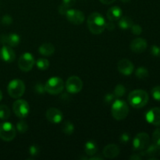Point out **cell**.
I'll return each instance as SVG.
<instances>
[{"mask_svg": "<svg viewBox=\"0 0 160 160\" xmlns=\"http://www.w3.org/2000/svg\"><path fill=\"white\" fill-rule=\"evenodd\" d=\"M2 23L3 25H6V26H9V25H11L12 23V18L10 15L9 14H6L2 17Z\"/></svg>", "mask_w": 160, "mask_h": 160, "instance_id": "32", "label": "cell"}, {"mask_svg": "<svg viewBox=\"0 0 160 160\" xmlns=\"http://www.w3.org/2000/svg\"><path fill=\"white\" fill-rule=\"evenodd\" d=\"M121 2H129L131 0H120Z\"/></svg>", "mask_w": 160, "mask_h": 160, "instance_id": "46", "label": "cell"}, {"mask_svg": "<svg viewBox=\"0 0 160 160\" xmlns=\"http://www.w3.org/2000/svg\"><path fill=\"white\" fill-rule=\"evenodd\" d=\"M20 36L15 33L9 34H2L0 36V43L2 45H8L10 47H16L20 44Z\"/></svg>", "mask_w": 160, "mask_h": 160, "instance_id": "13", "label": "cell"}, {"mask_svg": "<svg viewBox=\"0 0 160 160\" xmlns=\"http://www.w3.org/2000/svg\"><path fill=\"white\" fill-rule=\"evenodd\" d=\"M14 113L20 118H25L29 114L30 106L27 101L23 99H18L13 103L12 106Z\"/></svg>", "mask_w": 160, "mask_h": 160, "instance_id": "8", "label": "cell"}, {"mask_svg": "<svg viewBox=\"0 0 160 160\" xmlns=\"http://www.w3.org/2000/svg\"><path fill=\"white\" fill-rule=\"evenodd\" d=\"M90 159L91 160H94V159H100V160H102V159H102V157H99V156H96V157H93V156H92V157L90 158Z\"/></svg>", "mask_w": 160, "mask_h": 160, "instance_id": "44", "label": "cell"}, {"mask_svg": "<svg viewBox=\"0 0 160 160\" xmlns=\"http://www.w3.org/2000/svg\"><path fill=\"white\" fill-rule=\"evenodd\" d=\"M148 123L155 126H160V108L155 107L150 109L145 116Z\"/></svg>", "mask_w": 160, "mask_h": 160, "instance_id": "17", "label": "cell"}, {"mask_svg": "<svg viewBox=\"0 0 160 160\" xmlns=\"http://www.w3.org/2000/svg\"><path fill=\"white\" fill-rule=\"evenodd\" d=\"M136 77L141 80L145 79L148 77V70L143 67H141L137 69L135 73Z\"/></svg>", "mask_w": 160, "mask_h": 160, "instance_id": "26", "label": "cell"}, {"mask_svg": "<svg viewBox=\"0 0 160 160\" xmlns=\"http://www.w3.org/2000/svg\"><path fill=\"white\" fill-rule=\"evenodd\" d=\"M84 151L88 156H92L95 155V153L98 151V146H97L96 142L94 141H88L84 145Z\"/></svg>", "mask_w": 160, "mask_h": 160, "instance_id": "22", "label": "cell"}, {"mask_svg": "<svg viewBox=\"0 0 160 160\" xmlns=\"http://www.w3.org/2000/svg\"><path fill=\"white\" fill-rule=\"evenodd\" d=\"M130 159L141 160V159H142V157H141V156H139L138 155H133V156H131V157H130Z\"/></svg>", "mask_w": 160, "mask_h": 160, "instance_id": "43", "label": "cell"}, {"mask_svg": "<svg viewBox=\"0 0 160 160\" xmlns=\"http://www.w3.org/2000/svg\"><path fill=\"white\" fill-rule=\"evenodd\" d=\"M10 117V109L6 105H0V119L6 120Z\"/></svg>", "mask_w": 160, "mask_h": 160, "instance_id": "25", "label": "cell"}, {"mask_svg": "<svg viewBox=\"0 0 160 160\" xmlns=\"http://www.w3.org/2000/svg\"><path fill=\"white\" fill-rule=\"evenodd\" d=\"M9 96L13 98H20L24 94L25 84L20 79H14L9 83L7 87Z\"/></svg>", "mask_w": 160, "mask_h": 160, "instance_id": "5", "label": "cell"}, {"mask_svg": "<svg viewBox=\"0 0 160 160\" xmlns=\"http://www.w3.org/2000/svg\"><path fill=\"white\" fill-rule=\"evenodd\" d=\"M143 154L150 158H156L160 156V145L153 144L150 146H148L146 151Z\"/></svg>", "mask_w": 160, "mask_h": 160, "instance_id": "21", "label": "cell"}, {"mask_svg": "<svg viewBox=\"0 0 160 160\" xmlns=\"http://www.w3.org/2000/svg\"><path fill=\"white\" fill-rule=\"evenodd\" d=\"M29 152L30 154H31V156H36L39 154V152H40V148H39L38 146H37L36 145H31V146H30Z\"/></svg>", "mask_w": 160, "mask_h": 160, "instance_id": "33", "label": "cell"}, {"mask_svg": "<svg viewBox=\"0 0 160 160\" xmlns=\"http://www.w3.org/2000/svg\"><path fill=\"white\" fill-rule=\"evenodd\" d=\"M99 1L101 2L102 4L109 5V4H112V3H113L116 0H99Z\"/></svg>", "mask_w": 160, "mask_h": 160, "instance_id": "42", "label": "cell"}, {"mask_svg": "<svg viewBox=\"0 0 160 160\" xmlns=\"http://www.w3.org/2000/svg\"><path fill=\"white\" fill-rule=\"evenodd\" d=\"M134 24L132 19L129 17H121L120 19L119 20V27L121 28L122 30H128L132 27Z\"/></svg>", "mask_w": 160, "mask_h": 160, "instance_id": "23", "label": "cell"}, {"mask_svg": "<svg viewBox=\"0 0 160 160\" xmlns=\"http://www.w3.org/2000/svg\"><path fill=\"white\" fill-rule=\"evenodd\" d=\"M64 82L62 78L53 77L49 78L45 84V92L50 95H58L63 91Z\"/></svg>", "mask_w": 160, "mask_h": 160, "instance_id": "4", "label": "cell"}, {"mask_svg": "<svg viewBox=\"0 0 160 160\" xmlns=\"http://www.w3.org/2000/svg\"><path fill=\"white\" fill-rule=\"evenodd\" d=\"M148 100V94L145 90L142 89L132 91L128 96V102L130 105L135 109H141L146 106Z\"/></svg>", "mask_w": 160, "mask_h": 160, "instance_id": "2", "label": "cell"}, {"mask_svg": "<svg viewBox=\"0 0 160 160\" xmlns=\"http://www.w3.org/2000/svg\"><path fill=\"white\" fill-rule=\"evenodd\" d=\"M17 130L9 122L0 123V138L5 142H11L16 137Z\"/></svg>", "mask_w": 160, "mask_h": 160, "instance_id": "6", "label": "cell"}, {"mask_svg": "<svg viewBox=\"0 0 160 160\" xmlns=\"http://www.w3.org/2000/svg\"><path fill=\"white\" fill-rule=\"evenodd\" d=\"M131 139V137H130V134H128V133H123V134H121L120 138V141L121 143L123 144H127Z\"/></svg>", "mask_w": 160, "mask_h": 160, "instance_id": "37", "label": "cell"}, {"mask_svg": "<svg viewBox=\"0 0 160 160\" xmlns=\"http://www.w3.org/2000/svg\"><path fill=\"white\" fill-rule=\"evenodd\" d=\"M76 1L77 0H62V4L64 5L65 6H67V7L70 8L76 3Z\"/></svg>", "mask_w": 160, "mask_h": 160, "instance_id": "39", "label": "cell"}, {"mask_svg": "<svg viewBox=\"0 0 160 160\" xmlns=\"http://www.w3.org/2000/svg\"><path fill=\"white\" fill-rule=\"evenodd\" d=\"M37 67L41 70H45L49 67V62L46 59H38L36 62Z\"/></svg>", "mask_w": 160, "mask_h": 160, "instance_id": "28", "label": "cell"}, {"mask_svg": "<svg viewBox=\"0 0 160 160\" xmlns=\"http://www.w3.org/2000/svg\"><path fill=\"white\" fill-rule=\"evenodd\" d=\"M2 92L0 90V101H2Z\"/></svg>", "mask_w": 160, "mask_h": 160, "instance_id": "45", "label": "cell"}, {"mask_svg": "<svg viewBox=\"0 0 160 160\" xmlns=\"http://www.w3.org/2000/svg\"><path fill=\"white\" fill-rule=\"evenodd\" d=\"M120 152V148L117 145L110 144L105 147L102 151V154L107 159H114L119 156Z\"/></svg>", "mask_w": 160, "mask_h": 160, "instance_id": "18", "label": "cell"}, {"mask_svg": "<svg viewBox=\"0 0 160 160\" xmlns=\"http://www.w3.org/2000/svg\"><path fill=\"white\" fill-rule=\"evenodd\" d=\"M46 118L50 123L57 124L62 120V112L56 108H49L46 112Z\"/></svg>", "mask_w": 160, "mask_h": 160, "instance_id": "16", "label": "cell"}, {"mask_svg": "<svg viewBox=\"0 0 160 160\" xmlns=\"http://www.w3.org/2000/svg\"><path fill=\"white\" fill-rule=\"evenodd\" d=\"M106 28L109 30V31H113L115 29V24H114L113 21H110L109 20V23H106Z\"/></svg>", "mask_w": 160, "mask_h": 160, "instance_id": "41", "label": "cell"}, {"mask_svg": "<svg viewBox=\"0 0 160 160\" xmlns=\"http://www.w3.org/2000/svg\"><path fill=\"white\" fill-rule=\"evenodd\" d=\"M62 131L67 135H71L74 131V125L70 121H66L62 124Z\"/></svg>", "mask_w": 160, "mask_h": 160, "instance_id": "24", "label": "cell"}, {"mask_svg": "<svg viewBox=\"0 0 160 160\" xmlns=\"http://www.w3.org/2000/svg\"><path fill=\"white\" fill-rule=\"evenodd\" d=\"M111 112L114 119L117 120H124L129 113V107L126 102L123 100H117L112 105Z\"/></svg>", "mask_w": 160, "mask_h": 160, "instance_id": "3", "label": "cell"}, {"mask_svg": "<svg viewBox=\"0 0 160 160\" xmlns=\"http://www.w3.org/2000/svg\"><path fill=\"white\" fill-rule=\"evenodd\" d=\"M148 44L145 39L142 38H138L134 39L131 42L130 48L131 51H133L135 53H142L146 50Z\"/></svg>", "mask_w": 160, "mask_h": 160, "instance_id": "15", "label": "cell"}, {"mask_svg": "<svg viewBox=\"0 0 160 160\" xmlns=\"http://www.w3.org/2000/svg\"><path fill=\"white\" fill-rule=\"evenodd\" d=\"M38 51L42 56H50L55 52V46L51 43H44L39 47Z\"/></svg>", "mask_w": 160, "mask_h": 160, "instance_id": "20", "label": "cell"}, {"mask_svg": "<svg viewBox=\"0 0 160 160\" xmlns=\"http://www.w3.org/2000/svg\"><path fill=\"white\" fill-rule=\"evenodd\" d=\"M117 69L121 74L129 76L134 72V64L128 59H122L117 63Z\"/></svg>", "mask_w": 160, "mask_h": 160, "instance_id": "12", "label": "cell"}, {"mask_svg": "<svg viewBox=\"0 0 160 160\" xmlns=\"http://www.w3.org/2000/svg\"><path fill=\"white\" fill-rule=\"evenodd\" d=\"M67 20L75 25H80L84 23V14L78 9H69L66 13Z\"/></svg>", "mask_w": 160, "mask_h": 160, "instance_id": "11", "label": "cell"}, {"mask_svg": "<svg viewBox=\"0 0 160 160\" xmlns=\"http://www.w3.org/2000/svg\"><path fill=\"white\" fill-rule=\"evenodd\" d=\"M17 130L20 133H22V134L27 132V131L28 130V125L27 122L24 121V120L19 121L17 124Z\"/></svg>", "mask_w": 160, "mask_h": 160, "instance_id": "29", "label": "cell"}, {"mask_svg": "<svg viewBox=\"0 0 160 160\" xmlns=\"http://www.w3.org/2000/svg\"><path fill=\"white\" fill-rule=\"evenodd\" d=\"M126 93V88L123 84H117L114 89V94L115 98H121Z\"/></svg>", "mask_w": 160, "mask_h": 160, "instance_id": "27", "label": "cell"}, {"mask_svg": "<svg viewBox=\"0 0 160 160\" xmlns=\"http://www.w3.org/2000/svg\"><path fill=\"white\" fill-rule=\"evenodd\" d=\"M107 17L110 21L119 20L123 15V11L119 6H112L107 11Z\"/></svg>", "mask_w": 160, "mask_h": 160, "instance_id": "19", "label": "cell"}, {"mask_svg": "<svg viewBox=\"0 0 160 160\" xmlns=\"http://www.w3.org/2000/svg\"><path fill=\"white\" fill-rule=\"evenodd\" d=\"M68 9H69L68 7H67V6H65L62 4L59 6V12L60 14H62V15H66V13H67Z\"/></svg>", "mask_w": 160, "mask_h": 160, "instance_id": "40", "label": "cell"}, {"mask_svg": "<svg viewBox=\"0 0 160 160\" xmlns=\"http://www.w3.org/2000/svg\"><path fill=\"white\" fill-rule=\"evenodd\" d=\"M34 89H35V92L38 94H44L45 92V85H43L41 83H38L35 85L34 87Z\"/></svg>", "mask_w": 160, "mask_h": 160, "instance_id": "36", "label": "cell"}, {"mask_svg": "<svg viewBox=\"0 0 160 160\" xmlns=\"http://www.w3.org/2000/svg\"><path fill=\"white\" fill-rule=\"evenodd\" d=\"M115 98V95L113 94H107L106 96L104 97V102L107 105L112 103V102L113 101V99Z\"/></svg>", "mask_w": 160, "mask_h": 160, "instance_id": "38", "label": "cell"}, {"mask_svg": "<svg viewBox=\"0 0 160 160\" xmlns=\"http://www.w3.org/2000/svg\"><path fill=\"white\" fill-rule=\"evenodd\" d=\"M83 88V82L80 78L72 76L67 79L66 82V89L70 94H77L81 91Z\"/></svg>", "mask_w": 160, "mask_h": 160, "instance_id": "9", "label": "cell"}, {"mask_svg": "<svg viewBox=\"0 0 160 160\" xmlns=\"http://www.w3.org/2000/svg\"><path fill=\"white\" fill-rule=\"evenodd\" d=\"M35 60L34 56L30 52H25L20 56L18 60L19 68L23 72H28L33 68Z\"/></svg>", "mask_w": 160, "mask_h": 160, "instance_id": "7", "label": "cell"}, {"mask_svg": "<svg viewBox=\"0 0 160 160\" xmlns=\"http://www.w3.org/2000/svg\"><path fill=\"white\" fill-rule=\"evenodd\" d=\"M106 22L102 15L98 12H92L88 17V27L93 34H100L106 29Z\"/></svg>", "mask_w": 160, "mask_h": 160, "instance_id": "1", "label": "cell"}, {"mask_svg": "<svg viewBox=\"0 0 160 160\" xmlns=\"http://www.w3.org/2000/svg\"><path fill=\"white\" fill-rule=\"evenodd\" d=\"M131 29L133 34H135V35H139V34H141L142 33V27L139 26V25L138 24H133L132 27L131 28Z\"/></svg>", "mask_w": 160, "mask_h": 160, "instance_id": "34", "label": "cell"}, {"mask_svg": "<svg viewBox=\"0 0 160 160\" xmlns=\"http://www.w3.org/2000/svg\"><path fill=\"white\" fill-rule=\"evenodd\" d=\"M151 93L155 100L160 102V86H156L153 88Z\"/></svg>", "mask_w": 160, "mask_h": 160, "instance_id": "30", "label": "cell"}, {"mask_svg": "<svg viewBox=\"0 0 160 160\" xmlns=\"http://www.w3.org/2000/svg\"><path fill=\"white\" fill-rule=\"evenodd\" d=\"M151 53L152 56H156V57H159L160 56V47L158 45H152L151 47Z\"/></svg>", "mask_w": 160, "mask_h": 160, "instance_id": "35", "label": "cell"}, {"mask_svg": "<svg viewBox=\"0 0 160 160\" xmlns=\"http://www.w3.org/2000/svg\"><path fill=\"white\" fill-rule=\"evenodd\" d=\"M0 59L6 62H12L16 59L15 52L9 45H3L0 49Z\"/></svg>", "mask_w": 160, "mask_h": 160, "instance_id": "14", "label": "cell"}, {"mask_svg": "<svg viewBox=\"0 0 160 160\" xmlns=\"http://www.w3.org/2000/svg\"><path fill=\"white\" fill-rule=\"evenodd\" d=\"M149 142L150 138L147 133H139L134 138L133 146H134V150H143L148 148Z\"/></svg>", "mask_w": 160, "mask_h": 160, "instance_id": "10", "label": "cell"}, {"mask_svg": "<svg viewBox=\"0 0 160 160\" xmlns=\"http://www.w3.org/2000/svg\"><path fill=\"white\" fill-rule=\"evenodd\" d=\"M152 141L154 144L160 145V128H157L156 131L153 132L152 134Z\"/></svg>", "mask_w": 160, "mask_h": 160, "instance_id": "31", "label": "cell"}]
</instances>
